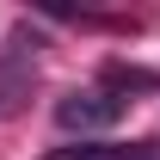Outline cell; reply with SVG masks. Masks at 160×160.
Instances as JSON below:
<instances>
[{
    "instance_id": "1",
    "label": "cell",
    "mask_w": 160,
    "mask_h": 160,
    "mask_svg": "<svg viewBox=\"0 0 160 160\" xmlns=\"http://www.w3.org/2000/svg\"><path fill=\"white\" fill-rule=\"evenodd\" d=\"M123 117V99L117 92H105V86H86V92H62L56 99V123L68 136H99L111 123Z\"/></svg>"
},
{
    "instance_id": "2",
    "label": "cell",
    "mask_w": 160,
    "mask_h": 160,
    "mask_svg": "<svg viewBox=\"0 0 160 160\" xmlns=\"http://www.w3.org/2000/svg\"><path fill=\"white\" fill-rule=\"evenodd\" d=\"M49 160H148V148H62Z\"/></svg>"
}]
</instances>
